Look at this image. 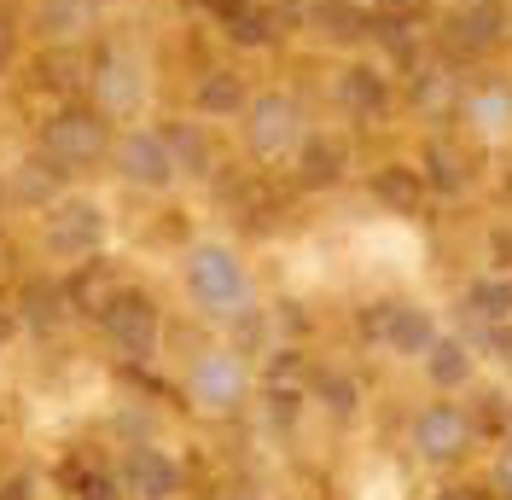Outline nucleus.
I'll use <instances>...</instances> for the list:
<instances>
[{"mask_svg": "<svg viewBox=\"0 0 512 500\" xmlns=\"http://www.w3.org/2000/svg\"><path fill=\"white\" fill-rule=\"evenodd\" d=\"M512 309V285L507 280H478L466 291V314H478V320H501Z\"/></svg>", "mask_w": 512, "mask_h": 500, "instance_id": "nucleus-28", "label": "nucleus"}, {"mask_svg": "<svg viewBox=\"0 0 512 500\" xmlns=\"http://www.w3.org/2000/svg\"><path fill=\"white\" fill-rule=\"evenodd\" d=\"M408 99H414L425 117H448V111L460 105V82H454V70H448V64H425V70H414Z\"/></svg>", "mask_w": 512, "mask_h": 500, "instance_id": "nucleus-22", "label": "nucleus"}, {"mask_svg": "<svg viewBox=\"0 0 512 500\" xmlns=\"http://www.w3.org/2000/svg\"><path fill=\"white\" fill-rule=\"evenodd\" d=\"M373 12H384V18H425V0H379Z\"/></svg>", "mask_w": 512, "mask_h": 500, "instance_id": "nucleus-30", "label": "nucleus"}, {"mask_svg": "<svg viewBox=\"0 0 512 500\" xmlns=\"http://www.w3.org/2000/svg\"><path fill=\"white\" fill-rule=\"evenodd\" d=\"M76 500H117V483H111V477H88V489Z\"/></svg>", "mask_w": 512, "mask_h": 500, "instance_id": "nucleus-31", "label": "nucleus"}, {"mask_svg": "<svg viewBox=\"0 0 512 500\" xmlns=\"http://www.w3.org/2000/svg\"><path fill=\"white\" fill-rule=\"evenodd\" d=\"M105 18V0H35V41L41 47H82Z\"/></svg>", "mask_w": 512, "mask_h": 500, "instance_id": "nucleus-11", "label": "nucleus"}, {"mask_svg": "<svg viewBox=\"0 0 512 500\" xmlns=\"http://www.w3.org/2000/svg\"><path fill=\"white\" fill-rule=\"evenodd\" d=\"M344 163H350V152H344V140H332V134H303V146H297V181L303 187H332V181H344Z\"/></svg>", "mask_w": 512, "mask_h": 500, "instance_id": "nucleus-19", "label": "nucleus"}, {"mask_svg": "<svg viewBox=\"0 0 512 500\" xmlns=\"http://www.w3.org/2000/svg\"><path fill=\"white\" fill-rule=\"evenodd\" d=\"M111 163H117V175H123L128 187L163 192L169 181H175V157H169V146H163L158 128H128V134H117Z\"/></svg>", "mask_w": 512, "mask_h": 500, "instance_id": "nucleus-8", "label": "nucleus"}, {"mask_svg": "<svg viewBox=\"0 0 512 500\" xmlns=\"http://www.w3.org/2000/svg\"><path fill=\"white\" fill-rule=\"evenodd\" d=\"M466 169H472V152H466L460 140L437 134V140L425 146V169H419V175H425V187H437V192H466V181H472Z\"/></svg>", "mask_w": 512, "mask_h": 500, "instance_id": "nucleus-20", "label": "nucleus"}, {"mask_svg": "<svg viewBox=\"0 0 512 500\" xmlns=\"http://www.w3.org/2000/svg\"><path fill=\"white\" fill-rule=\"evenodd\" d=\"M222 35L233 41V47H245V53H256V47H274V12L256 0V6H245V12H233V18H222Z\"/></svg>", "mask_w": 512, "mask_h": 500, "instance_id": "nucleus-26", "label": "nucleus"}, {"mask_svg": "<svg viewBox=\"0 0 512 500\" xmlns=\"http://www.w3.org/2000/svg\"><path fill=\"white\" fill-rule=\"evenodd\" d=\"M123 483H128V495H140V500H169L175 495V466L163 460L158 448H128Z\"/></svg>", "mask_w": 512, "mask_h": 500, "instance_id": "nucleus-21", "label": "nucleus"}, {"mask_svg": "<svg viewBox=\"0 0 512 500\" xmlns=\"http://www.w3.org/2000/svg\"><path fill=\"white\" fill-rule=\"evenodd\" d=\"M187 291L210 320H245L251 314V274L227 245H192L187 256Z\"/></svg>", "mask_w": 512, "mask_h": 500, "instance_id": "nucleus-2", "label": "nucleus"}, {"mask_svg": "<svg viewBox=\"0 0 512 500\" xmlns=\"http://www.w3.org/2000/svg\"><path fill=\"white\" fill-rule=\"evenodd\" d=\"M41 245H47V256H59V262H88V256H99V245H105V210L88 204V198H59L47 210V221H41Z\"/></svg>", "mask_w": 512, "mask_h": 500, "instance_id": "nucleus-6", "label": "nucleus"}, {"mask_svg": "<svg viewBox=\"0 0 512 500\" xmlns=\"http://www.w3.org/2000/svg\"><path fill=\"white\" fill-rule=\"evenodd\" d=\"M326 396H332L338 413H350V378H326Z\"/></svg>", "mask_w": 512, "mask_h": 500, "instance_id": "nucleus-32", "label": "nucleus"}, {"mask_svg": "<svg viewBox=\"0 0 512 500\" xmlns=\"http://www.w3.org/2000/svg\"><path fill=\"white\" fill-rule=\"evenodd\" d=\"M425 367L437 384H460V378H472V355L466 344H454V338H437V344L425 349Z\"/></svg>", "mask_w": 512, "mask_h": 500, "instance_id": "nucleus-27", "label": "nucleus"}, {"mask_svg": "<svg viewBox=\"0 0 512 500\" xmlns=\"http://www.w3.org/2000/svg\"><path fill=\"white\" fill-rule=\"evenodd\" d=\"M448 500H483V495H478V489H454Z\"/></svg>", "mask_w": 512, "mask_h": 500, "instance_id": "nucleus-36", "label": "nucleus"}, {"mask_svg": "<svg viewBox=\"0 0 512 500\" xmlns=\"http://www.w3.org/2000/svg\"><path fill=\"white\" fill-rule=\"evenodd\" d=\"M367 338L390 344L396 355H425V349L437 344V332H431L425 309H408V303H384L379 314H367Z\"/></svg>", "mask_w": 512, "mask_h": 500, "instance_id": "nucleus-12", "label": "nucleus"}, {"mask_svg": "<svg viewBox=\"0 0 512 500\" xmlns=\"http://www.w3.org/2000/svg\"><path fill=\"white\" fill-rule=\"evenodd\" d=\"M466 437H472V419L460 407H425L419 425H414L419 454H431V460H454L466 448Z\"/></svg>", "mask_w": 512, "mask_h": 500, "instance_id": "nucleus-18", "label": "nucleus"}, {"mask_svg": "<svg viewBox=\"0 0 512 500\" xmlns=\"http://www.w3.org/2000/svg\"><path fill=\"white\" fill-rule=\"evenodd\" d=\"M332 99L355 123H379L384 111L396 105V88H390V76H384L379 64H344L338 82H332Z\"/></svg>", "mask_w": 512, "mask_h": 500, "instance_id": "nucleus-10", "label": "nucleus"}, {"mask_svg": "<svg viewBox=\"0 0 512 500\" xmlns=\"http://www.w3.org/2000/svg\"><path fill=\"white\" fill-rule=\"evenodd\" d=\"M117 297V268L111 262H82V274H76V285H70V309H88V314H99L105 303Z\"/></svg>", "mask_w": 512, "mask_h": 500, "instance_id": "nucleus-25", "label": "nucleus"}, {"mask_svg": "<svg viewBox=\"0 0 512 500\" xmlns=\"http://www.w3.org/2000/svg\"><path fill=\"white\" fill-rule=\"evenodd\" d=\"M105 6H111V0H105Z\"/></svg>", "mask_w": 512, "mask_h": 500, "instance_id": "nucleus-37", "label": "nucleus"}, {"mask_svg": "<svg viewBox=\"0 0 512 500\" xmlns=\"http://www.w3.org/2000/svg\"><path fill=\"white\" fill-rule=\"evenodd\" d=\"M309 30L332 47H361L373 35V6L355 0H309Z\"/></svg>", "mask_w": 512, "mask_h": 500, "instance_id": "nucleus-14", "label": "nucleus"}, {"mask_svg": "<svg viewBox=\"0 0 512 500\" xmlns=\"http://www.w3.org/2000/svg\"><path fill=\"white\" fill-rule=\"evenodd\" d=\"M187 390H192V402H198V407L227 413V407L245 402V361H239L233 349H210V355H198V361H192Z\"/></svg>", "mask_w": 512, "mask_h": 500, "instance_id": "nucleus-9", "label": "nucleus"}, {"mask_svg": "<svg viewBox=\"0 0 512 500\" xmlns=\"http://www.w3.org/2000/svg\"><path fill=\"white\" fill-rule=\"evenodd\" d=\"M163 146L175 157V175H192V181H210L216 175V140H210V128L204 123H163Z\"/></svg>", "mask_w": 512, "mask_h": 500, "instance_id": "nucleus-15", "label": "nucleus"}, {"mask_svg": "<svg viewBox=\"0 0 512 500\" xmlns=\"http://www.w3.org/2000/svg\"><path fill=\"white\" fill-rule=\"evenodd\" d=\"M111 146H117L111 117H105L99 105H82V99L59 105V111L41 123V134H35V152L53 157L64 175H88L99 163H111Z\"/></svg>", "mask_w": 512, "mask_h": 500, "instance_id": "nucleus-1", "label": "nucleus"}, {"mask_svg": "<svg viewBox=\"0 0 512 500\" xmlns=\"http://www.w3.org/2000/svg\"><path fill=\"white\" fill-rule=\"evenodd\" d=\"M245 105H251V88H245V76L239 70H204L198 76V88H192V111L198 117H245Z\"/></svg>", "mask_w": 512, "mask_h": 500, "instance_id": "nucleus-17", "label": "nucleus"}, {"mask_svg": "<svg viewBox=\"0 0 512 500\" xmlns=\"http://www.w3.org/2000/svg\"><path fill=\"white\" fill-rule=\"evenodd\" d=\"M501 483L512 489V448H507V460H501Z\"/></svg>", "mask_w": 512, "mask_h": 500, "instance_id": "nucleus-35", "label": "nucleus"}, {"mask_svg": "<svg viewBox=\"0 0 512 500\" xmlns=\"http://www.w3.org/2000/svg\"><path fill=\"white\" fill-rule=\"evenodd\" d=\"M460 117L478 134H512V82L483 76L472 88H460Z\"/></svg>", "mask_w": 512, "mask_h": 500, "instance_id": "nucleus-16", "label": "nucleus"}, {"mask_svg": "<svg viewBox=\"0 0 512 500\" xmlns=\"http://www.w3.org/2000/svg\"><path fill=\"white\" fill-rule=\"evenodd\" d=\"M99 332L123 361H152L158 355V303L146 291H117L99 309Z\"/></svg>", "mask_w": 512, "mask_h": 500, "instance_id": "nucleus-5", "label": "nucleus"}, {"mask_svg": "<svg viewBox=\"0 0 512 500\" xmlns=\"http://www.w3.org/2000/svg\"><path fill=\"white\" fill-rule=\"evenodd\" d=\"M88 105H99L111 123L140 117L146 105V59L128 41H99L88 59Z\"/></svg>", "mask_w": 512, "mask_h": 500, "instance_id": "nucleus-3", "label": "nucleus"}, {"mask_svg": "<svg viewBox=\"0 0 512 500\" xmlns=\"http://www.w3.org/2000/svg\"><path fill=\"white\" fill-rule=\"evenodd\" d=\"M495 349H501V361H507V373H512V332H495Z\"/></svg>", "mask_w": 512, "mask_h": 500, "instance_id": "nucleus-34", "label": "nucleus"}, {"mask_svg": "<svg viewBox=\"0 0 512 500\" xmlns=\"http://www.w3.org/2000/svg\"><path fill=\"white\" fill-rule=\"evenodd\" d=\"M507 0H466L454 18H448V30H443V53L454 64H478L489 59L501 41H507Z\"/></svg>", "mask_w": 512, "mask_h": 500, "instance_id": "nucleus-7", "label": "nucleus"}, {"mask_svg": "<svg viewBox=\"0 0 512 500\" xmlns=\"http://www.w3.org/2000/svg\"><path fill=\"white\" fill-rule=\"evenodd\" d=\"M18 47H24L18 12H12V0H0V70H12V64H18Z\"/></svg>", "mask_w": 512, "mask_h": 500, "instance_id": "nucleus-29", "label": "nucleus"}, {"mask_svg": "<svg viewBox=\"0 0 512 500\" xmlns=\"http://www.w3.org/2000/svg\"><path fill=\"white\" fill-rule=\"evenodd\" d=\"M12 332H18V320H12V314H6V309H0V349H6V344H12Z\"/></svg>", "mask_w": 512, "mask_h": 500, "instance_id": "nucleus-33", "label": "nucleus"}, {"mask_svg": "<svg viewBox=\"0 0 512 500\" xmlns=\"http://www.w3.org/2000/svg\"><path fill=\"white\" fill-rule=\"evenodd\" d=\"M64 314H70V291L53 280H30L24 285V326L30 332H59Z\"/></svg>", "mask_w": 512, "mask_h": 500, "instance_id": "nucleus-23", "label": "nucleus"}, {"mask_svg": "<svg viewBox=\"0 0 512 500\" xmlns=\"http://www.w3.org/2000/svg\"><path fill=\"white\" fill-rule=\"evenodd\" d=\"M303 134H309V117H303V99L297 94H251L245 105V140H251V152L262 163H286L297 157L303 146Z\"/></svg>", "mask_w": 512, "mask_h": 500, "instance_id": "nucleus-4", "label": "nucleus"}, {"mask_svg": "<svg viewBox=\"0 0 512 500\" xmlns=\"http://www.w3.org/2000/svg\"><path fill=\"white\" fill-rule=\"evenodd\" d=\"M64 181H70V175H64L53 157L30 152L24 163H18V169H12V181H6V198H12V204H24V210H53V204L64 198Z\"/></svg>", "mask_w": 512, "mask_h": 500, "instance_id": "nucleus-13", "label": "nucleus"}, {"mask_svg": "<svg viewBox=\"0 0 512 500\" xmlns=\"http://www.w3.org/2000/svg\"><path fill=\"white\" fill-rule=\"evenodd\" d=\"M373 198H384L390 210H419L425 204V175L419 169H408V163H384L379 175H373Z\"/></svg>", "mask_w": 512, "mask_h": 500, "instance_id": "nucleus-24", "label": "nucleus"}]
</instances>
